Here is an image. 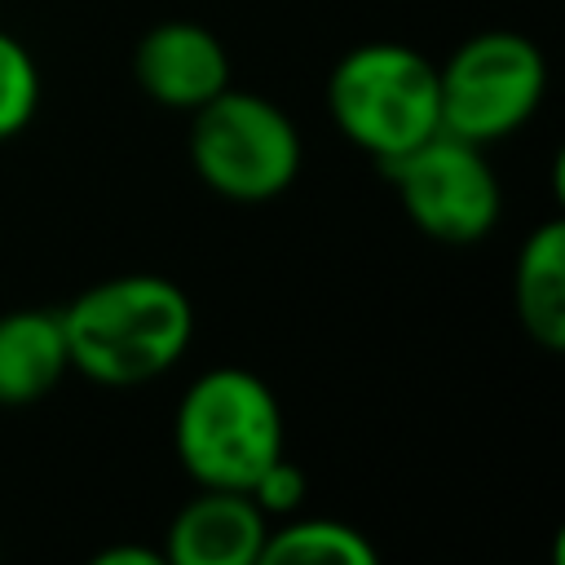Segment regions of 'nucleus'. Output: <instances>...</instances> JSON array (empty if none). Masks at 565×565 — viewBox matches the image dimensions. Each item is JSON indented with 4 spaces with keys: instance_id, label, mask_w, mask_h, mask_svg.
Listing matches in <instances>:
<instances>
[{
    "instance_id": "f03ea898",
    "label": "nucleus",
    "mask_w": 565,
    "mask_h": 565,
    "mask_svg": "<svg viewBox=\"0 0 565 565\" xmlns=\"http://www.w3.org/2000/svg\"><path fill=\"white\" fill-rule=\"evenodd\" d=\"M172 437L199 486L247 490L260 468L282 455V406L260 375L216 366L181 393Z\"/></svg>"
},
{
    "instance_id": "9b49d317",
    "label": "nucleus",
    "mask_w": 565,
    "mask_h": 565,
    "mask_svg": "<svg viewBox=\"0 0 565 565\" xmlns=\"http://www.w3.org/2000/svg\"><path fill=\"white\" fill-rule=\"evenodd\" d=\"M260 565H375V547L349 521L305 516L265 534Z\"/></svg>"
},
{
    "instance_id": "f257e3e1",
    "label": "nucleus",
    "mask_w": 565,
    "mask_h": 565,
    "mask_svg": "<svg viewBox=\"0 0 565 565\" xmlns=\"http://www.w3.org/2000/svg\"><path fill=\"white\" fill-rule=\"evenodd\" d=\"M57 318L71 366L106 388H132L163 375L194 335L190 296L163 274L93 282Z\"/></svg>"
},
{
    "instance_id": "423d86ee",
    "label": "nucleus",
    "mask_w": 565,
    "mask_h": 565,
    "mask_svg": "<svg viewBox=\"0 0 565 565\" xmlns=\"http://www.w3.org/2000/svg\"><path fill=\"white\" fill-rule=\"evenodd\" d=\"M388 185L402 199V212L415 230L437 243H477L499 221V177L486 163V146H472L450 132H433L406 154L380 163Z\"/></svg>"
},
{
    "instance_id": "4468645a",
    "label": "nucleus",
    "mask_w": 565,
    "mask_h": 565,
    "mask_svg": "<svg viewBox=\"0 0 565 565\" xmlns=\"http://www.w3.org/2000/svg\"><path fill=\"white\" fill-rule=\"evenodd\" d=\"M93 561H97V565H168V561H163V547L154 552V547H137V543H128V547H106V552H97Z\"/></svg>"
},
{
    "instance_id": "ddd939ff",
    "label": "nucleus",
    "mask_w": 565,
    "mask_h": 565,
    "mask_svg": "<svg viewBox=\"0 0 565 565\" xmlns=\"http://www.w3.org/2000/svg\"><path fill=\"white\" fill-rule=\"evenodd\" d=\"M252 503L265 512V516H291L305 494H309V481H305V468H296L287 455H278L274 463L260 468V477L247 486Z\"/></svg>"
},
{
    "instance_id": "39448f33",
    "label": "nucleus",
    "mask_w": 565,
    "mask_h": 565,
    "mask_svg": "<svg viewBox=\"0 0 565 565\" xmlns=\"http://www.w3.org/2000/svg\"><path fill=\"white\" fill-rule=\"evenodd\" d=\"M547 66L521 31H477L437 66L441 132L472 146L512 137L543 102Z\"/></svg>"
},
{
    "instance_id": "f8f14e48",
    "label": "nucleus",
    "mask_w": 565,
    "mask_h": 565,
    "mask_svg": "<svg viewBox=\"0 0 565 565\" xmlns=\"http://www.w3.org/2000/svg\"><path fill=\"white\" fill-rule=\"evenodd\" d=\"M40 106V71L22 40L0 31V141L18 137Z\"/></svg>"
},
{
    "instance_id": "0eeeda50",
    "label": "nucleus",
    "mask_w": 565,
    "mask_h": 565,
    "mask_svg": "<svg viewBox=\"0 0 565 565\" xmlns=\"http://www.w3.org/2000/svg\"><path fill=\"white\" fill-rule=\"evenodd\" d=\"M132 75L146 97L168 110H199L230 88L225 44L199 22H159L132 53Z\"/></svg>"
},
{
    "instance_id": "1a4fd4ad",
    "label": "nucleus",
    "mask_w": 565,
    "mask_h": 565,
    "mask_svg": "<svg viewBox=\"0 0 565 565\" xmlns=\"http://www.w3.org/2000/svg\"><path fill=\"white\" fill-rule=\"evenodd\" d=\"M71 371L62 318L53 309L0 313V406H31Z\"/></svg>"
},
{
    "instance_id": "9d476101",
    "label": "nucleus",
    "mask_w": 565,
    "mask_h": 565,
    "mask_svg": "<svg viewBox=\"0 0 565 565\" xmlns=\"http://www.w3.org/2000/svg\"><path fill=\"white\" fill-rule=\"evenodd\" d=\"M512 305L521 331L547 349H565V225L543 221L516 252L512 269Z\"/></svg>"
},
{
    "instance_id": "6e6552de",
    "label": "nucleus",
    "mask_w": 565,
    "mask_h": 565,
    "mask_svg": "<svg viewBox=\"0 0 565 565\" xmlns=\"http://www.w3.org/2000/svg\"><path fill=\"white\" fill-rule=\"evenodd\" d=\"M269 521L247 490H207L190 499L163 539L168 565H260Z\"/></svg>"
},
{
    "instance_id": "7ed1b4c3",
    "label": "nucleus",
    "mask_w": 565,
    "mask_h": 565,
    "mask_svg": "<svg viewBox=\"0 0 565 565\" xmlns=\"http://www.w3.org/2000/svg\"><path fill=\"white\" fill-rule=\"evenodd\" d=\"M327 106L335 128L380 163L441 132L437 66L393 40L344 53L327 79Z\"/></svg>"
},
{
    "instance_id": "20e7f679",
    "label": "nucleus",
    "mask_w": 565,
    "mask_h": 565,
    "mask_svg": "<svg viewBox=\"0 0 565 565\" xmlns=\"http://www.w3.org/2000/svg\"><path fill=\"white\" fill-rule=\"evenodd\" d=\"M190 115V163L207 190L234 203H265L296 181L300 132L269 97L221 88Z\"/></svg>"
}]
</instances>
